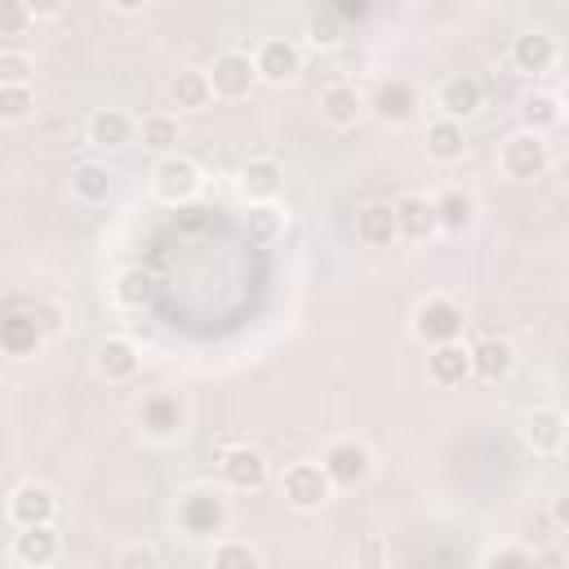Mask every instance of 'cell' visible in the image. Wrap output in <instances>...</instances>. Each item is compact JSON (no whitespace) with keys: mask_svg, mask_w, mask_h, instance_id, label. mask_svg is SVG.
<instances>
[{"mask_svg":"<svg viewBox=\"0 0 569 569\" xmlns=\"http://www.w3.org/2000/svg\"><path fill=\"white\" fill-rule=\"evenodd\" d=\"M391 209H396V231H400L405 240H431V236H436V209H431L427 196L409 191V196H400Z\"/></svg>","mask_w":569,"mask_h":569,"instance_id":"cb8c5ba5","label":"cell"},{"mask_svg":"<svg viewBox=\"0 0 569 569\" xmlns=\"http://www.w3.org/2000/svg\"><path fill=\"white\" fill-rule=\"evenodd\" d=\"M84 133H89V142H93V147H102V151H120V147H129V142H133L138 124H133V116H129V111H120V107H98V111L89 116Z\"/></svg>","mask_w":569,"mask_h":569,"instance_id":"5bb4252c","label":"cell"},{"mask_svg":"<svg viewBox=\"0 0 569 569\" xmlns=\"http://www.w3.org/2000/svg\"><path fill=\"white\" fill-rule=\"evenodd\" d=\"M0 342H4L13 356H27V351L40 342L36 320H27V316H9V320H4V329H0Z\"/></svg>","mask_w":569,"mask_h":569,"instance_id":"d6a6232c","label":"cell"},{"mask_svg":"<svg viewBox=\"0 0 569 569\" xmlns=\"http://www.w3.org/2000/svg\"><path fill=\"white\" fill-rule=\"evenodd\" d=\"M36 9L22 4V0H0V36H22L31 27Z\"/></svg>","mask_w":569,"mask_h":569,"instance_id":"f35d334b","label":"cell"},{"mask_svg":"<svg viewBox=\"0 0 569 569\" xmlns=\"http://www.w3.org/2000/svg\"><path fill=\"white\" fill-rule=\"evenodd\" d=\"M138 133H142V147H151V151H160V156H169V151L178 147V138H182L178 116H169V111H151V116H142Z\"/></svg>","mask_w":569,"mask_h":569,"instance_id":"f1b7e54d","label":"cell"},{"mask_svg":"<svg viewBox=\"0 0 569 569\" xmlns=\"http://www.w3.org/2000/svg\"><path fill=\"white\" fill-rule=\"evenodd\" d=\"M0 569H9V560H4V556H0Z\"/></svg>","mask_w":569,"mask_h":569,"instance_id":"ee69618b","label":"cell"},{"mask_svg":"<svg viewBox=\"0 0 569 569\" xmlns=\"http://www.w3.org/2000/svg\"><path fill=\"white\" fill-rule=\"evenodd\" d=\"M31 71H36L31 53H22V49H0V84H31Z\"/></svg>","mask_w":569,"mask_h":569,"instance_id":"8d00e7d4","label":"cell"},{"mask_svg":"<svg viewBox=\"0 0 569 569\" xmlns=\"http://www.w3.org/2000/svg\"><path fill=\"white\" fill-rule=\"evenodd\" d=\"M253 71L258 80H271V84H284L302 71V49L289 40V36H267L253 53Z\"/></svg>","mask_w":569,"mask_h":569,"instance_id":"30bf717a","label":"cell"},{"mask_svg":"<svg viewBox=\"0 0 569 569\" xmlns=\"http://www.w3.org/2000/svg\"><path fill=\"white\" fill-rule=\"evenodd\" d=\"M307 40H311L316 49H333V44L342 40L338 18H333V13H311V18H307Z\"/></svg>","mask_w":569,"mask_h":569,"instance_id":"74e56055","label":"cell"},{"mask_svg":"<svg viewBox=\"0 0 569 569\" xmlns=\"http://www.w3.org/2000/svg\"><path fill=\"white\" fill-rule=\"evenodd\" d=\"M431 209H436V231H445V236H462V231H471V222H476V196L462 191V187L440 191V196L431 200Z\"/></svg>","mask_w":569,"mask_h":569,"instance_id":"d6986e66","label":"cell"},{"mask_svg":"<svg viewBox=\"0 0 569 569\" xmlns=\"http://www.w3.org/2000/svg\"><path fill=\"white\" fill-rule=\"evenodd\" d=\"M218 476H222V485H231V489H262L267 476H271V462H267V453L253 449V445H227V449L218 453Z\"/></svg>","mask_w":569,"mask_h":569,"instance_id":"ba28073f","label":"cell"},{"mask_svg":"<svg viewBox=\"0 0 569 569\" xmlns=\"http://www.w3.org/2000/svg\"><path fill=\"white\" fill-rule=\"evenodd\" d=\"M280 227H284V213H280L276 204H249V213H244V231H249V240L267 244V240L280 236Z\"/></svg>","mask_w":569,"mask_h":569,"instance_id":"4dcf8cb0","label":"cell"},{"mask_svg":"<svg viewBox=\"0 0 569 569\" xmlns=\"http://www.w3.org/2000/svg\"><path fill=\"white\" fill-rule=\"evenodd\" d=\"M511 62H516L520 71H551V62H556V40H551L547 31H520V36L511 40Z\"/></svg>","mask_w":569,"mask_h":569,"instance_id":"d4e9b609","label":"cell"},{"mask_svg":"<svg viewBox=\"0 0 569 569\" xmlns=\"http://www.w3.org/2000/svg\"><path fill=\"white\" fill-rule=\"evenodd\" d=\"M373 116L382 120V124H405L413 111H418V89L409 84V80H382L378 84V93H373Z\"/></svg>","mask_w":569,"mask_h":569,"instance_id":"e0dca14e","label":"cell"},{"mask_svg":"<svg viewBox=\"0 0 569 569\" xmlns=\"http://www.w3.org/2000/svg\"><path fill=\"white\" fill-rule=\"evenodd\" d=\"M36 107L31 84H0V120H27Z\"/></svg>","mask_w":569,"mask_h":569,"instance_id":"836d02e7","label":"cell"},{"mask_svg":"<svg viewBox=\"0 0 569 569\" xmlns=\"http://www.w3.org/2000/svg\"><path fill=\"white\" fill-rule=\"evenodd\" d=\"M551 516H556V525H565V520H569V507H565V498H556V502H551Z\"/></svg>","mask_w":569,"mask_h":569,"instance_id":"7bdbcfd3","label":"cell"},{"mask_svg":"<svg viewBox=\"0 0 569 569\" xmlns=\"http://www.w3.org/2000/svg\"><path fill=\"white\" fill-rule=\"evenodd\" d=\"M111 187H116V173L107 164H98V160H84V164L71 169V191L84 204H102L111 196Z\"/></svg>","mask_w":569,"mask_h":569,"instance_id":"83f0119b","label":"cell"},{"mask_svg":"<svg viewBox=\"0 0 569 569\" xmlns=\"http://www.w3.org/2000/svg\"><path fill=\"white\" fill-rule=\"evenodd\" d=\"M58 551H62V542H58L53 525H31V529H18V538H13V560L27 569H49L58 560Z\"/></svg>","mask_w":569,"mask_h":569,"instance_id":"9a60e30c","label":"cell"},{"mask_svg":"<svg viewBox=\"0 0 569 569\" xmlns=\"http://www.w3.org/2000/svg\"><path fill=\"white\" fill-rule=\"evenodd\" d=\"M236 187H240V196H244L249 204H271V200L280 196V187H284V169H280L276 156H249V160L240 164Z\"/></svg>","mask_w":569,"mask_h":569,"instance_id":"7c38bea8","label":"cell"},{"mask_svg":"<svg viewBox=\"0 0 569 569\" xmlns=\"http://www.w3.org/2000/svg\"><path fill=\"white\" fill-rule=\"evenodd\" d=\"M427 378L436 387H462L471 378V360H467V347L462 342H440L427 351Z\"/></svg>","mask_w":569,"mask_h":569,"instance_id":"7402d4cb","label":"cell"},{"mask_svg":"<svg viewBox=\"0 0 569 569\" xmlns=\"http://www.w3.org/2000/svg\"><path fill=\"white\" fill-rule=\"evenodd\" d=\"M498 169H502L507 178H516V182H533V178L547 169V142H542L538 133L516 129V133L502 138V147H498Z\"/></svg>","mask_w":569,"mask_h":569,"instance_id":"5b68a950","label":"cell"},{"mask_svg":"<svg viewBox=\"0 0 569 569\" xmlns=\"http://www.w3.org/2000/svg\"><path fill=\"white\" fill-rule=\"evenodd\" d=\"M560 98L556 93H529L520 102V120H525V133H542V129H556L560 124Z\"/></svg>","mask_w":569,"mask_h":569,"instance_id":"f546056e","label":"cell"},{"mask_svg":"<svg viewBox=\"0 0 569 569\" xmlns=\"http://www.w3.org/2000/svg\"><path fill=\"white\" fill-rule=\"evenodd\" d=\"M387 560H391V542L382 533H365L356 542V569H387Z\"/></svg>","mask_w":569,"mask_h":569,"instance_id":"d590c367","label":"cell"},{"mask_svg":"<svg viewBox=\"0 0 569 569\" xmlns=\"http://www.w3.org/2000/svg\"><path fill=\"white\" fill-rule=\"evenodd\" d=\"M525 445L533 449V453H560L565 449V413L560 409H551V405H542V409H533L529 418H525Z\"/></svg>","mask_w":569,"mask_h":569,"instance_id":"603a6c76","label":"cell"},{"mask_svg":"<svg viewBox=\"0 0 569 569\" xmlns=\"http://www.w3.org/2000/svg\"><path fill=\"white\" fill-rule=\"evenodd\" d=\"M147 271H138V267H129V271H120L116 276V302L120 307H142L147 302Z\"/></svg>","mask_w":569,"mask_h":569,"instance_id":"e575fe53","label":"cell"},{"mask_svg":"<svg viewBox=\"0 0 569 569\" xmlns=\"http://www.w3.org/2000/svg\"><path fill=\"white\" fill-rule=\"evenodd\" d=\"M462 307L445 293L436 298H422L413 307V338L427 342V347H440V342H462Z\"/></svg>","mask_w":569,"mask_h":569,"instance_id":"7a4b0ae2","label":"cell"},{"mask_svg":"<svg viewBox=\"0 0 569 569\" xmlns=\"http://www.w3.org/2000/svg\"><path fill=\"white\" fill-rule=\"evenodd\" d=\"M462 151H467L462 124H453V120H445V116L427 124V156H431L436 164H453V160H462Z\"/></svg>","mask_w":569,"mask_h":569,"instance_id":"4316f807","label":"cell"},{"mask_svg":"<svg viewBox=\"0 0 569 569\" xmlns=\"http://www.w3.org/2000/svg\"><path fill=\"white\" fill-rule=\"evenodd\" d=\"M178 525L191 533V538H209V533H222L227 525V502L218 489H187L178 498Z\"/></svg>","mask_w":569,"mask_h":569,"instance_id":"8992f818","label":"cell"},{"mask_svg":"<svg viewBox=\"0 0 569 569\" xmlns=\"http://www.w3.org/2000/svg\"><path fill=\"white\" fill-rule=\"evenodd\" d=\"M116 569H160V556L151 542H124L116 556Z\"/></svg>","mask_w":569,"mask_h":569,"instance_id":"ab89813d","label":"cell"},{"mask_svg":"<svg viewBox=\"0 0 569 569\" xmlns=\"http://www.w3.org/2000/svg\"><path fill=\"white\" fill-rule=\"evenodd\" d=\"M489 569H529V560H525L520 551H502V556L489 560Z\"/></svg>","mask_w":569,"mask_h":569,"instance_id":"b9f144b4","label":"cell"},{"mask_svg":"<svg viewBox=\"0 0 569 569\" xmlns=\"http://www.w3.org/2000/svg\"><path fill=\"white\" fill-rule=\"evenodd\" d=\"M151 187H156L160 200H169V204H187V200L200 196L204 173H200V164H196L191 156L169 151V156H160V160L151 164Z\"/></svg>","mask_w":569,"mask_h":569,"instance_id":"6da1fadb","label":"cell"},{"mask_svg":"<svg viewBox=\"0 0 569 569\" xmlns=\"http://www.w3.org/2000/svg\"><path fill=\"white\" fill-rule=\"evenodd\" d=\"M53 516H58V493H53L49 485H40V480L13 485V493H9V520H13L18 529L53 525Z\"/></svg>","mask_w":569,"mask_h":569,"instance_id":"9c48e42d","label":"cell"},{"mask_svg":"<svg viewBox=\"0 0 569 569\" xmlns=\"http://www.w3.org/2000/svg\"><path fill=\"white\" fill-rule=\"evenodd\" d=\"M280 493L293 511H320L333 498V485L320 462H289L280 476Z\"/></svg>","mask_w":569,"mask_h":569,"instance_id":"3957f363","label":"cell"},{"mask_svg":"<svg viewBox=\"0 0 569 569\" xmlns=\"http://www.w3.org/2000/svg\"><path fill=\"white\" fill-rule=\"evenodd\" d=\"M138 347L129 342V338H102L98 342V351H93V369L107 378V382H129L133 373H138Z\"/></svg>","mask_w":569,"mask_h":569,"instance_id":"ffe728a7","label":"cell"},{"mask_svg":"<svg viewBox=\"0 0 569 569\" xmlns=\"http://www.w3.org/2000/svg\"><path fill=\"white\" fill-rule=\"evenodd\" d=\"M204 76H209V93H213V98H244V93L253 89V80H258L253 53H244V49H222Z\"/></svg>","mask_w":569,"mask_h":569,"instance_id":"52a82bcc","label":"cell"},{"mask_svg":"<svg viewBox=\"0 0 569 569\" xmlns=\"http://www.w3.org/2000/svg\"><path fill=\"white\" fill-rule=\"evenodd\" d=\"M138 422L151 440H173L182 436V400L173 391H151L138 409Z\"/></svg>","mask_w":569,"mask_h":569,"instance_id":"4fadbf2b","label":"cell"},{"mask_svg":"<svg viewBox=\"0 0 569 569\" xmlns=\"http://www.w3.org/2000/svg\"><path fill=\"white\" fill-rule=\"evenodd\" d=\"M467 360H471V373H476V378L498 382V378H507V373H511V365H516V347H511L507 338L485 333L476 347H467Z\"/></svg>","mask_w":569,"mask_h":569,"instance_id":"2e32d148","label":"cell"},{"mask_svg":"<svg viewBox=\"0 0 569 569\" xmlns=\"http://www.w3.org/2000/svg\"><path fill=\"white\" fill-rule=\"evenodd\" d=\"M480 102H485V89H480V80H476L471 71L445 76V80H440V89H436V107H440V116H445V120H453V124H462L467 116H476V111H480Z\"/></svg>","mask_w":569,"mask_h":569,"instance_id":"8fae6325","label":"cell"},{"mask_svg":"<svg viewBox=\"0 0 569 569\" xmlns=\"http://www.w3.org/2000/svg\"><path fill=\"white\" fill-rule=\"evenodd\" d=\"M169 98H173V107H182V111H204L209 107V76L200 71V67H178L173 76H169Z\"/></svg>","mask_w":569,"mask_h":569,"instance_id":"484cf974","label":"cell"},{"mask_svg":"<svg viewBox=\"0 0 569 569\" xmlns=\"http://www.w3.org/2000/svg\"><path fill=\"white\" fill-rule=\"evenodd\" d=\"M356 240L369 244V249H387V244H396V240H400V231H396V209H391L387 200L365 204V209L356 213Z\"/></svg>","mask_w":569,"mask_h":569,"instance_id":"44dd1931","label":"cell"},{"mask_svg":"<svg viewBox=\"0 0 569 569\" xmlns=\"http://www.w3.org/2000/svg\"><path fill=\"white\" fill-rule=\"evenodd\" d=\"M209 569H262V560H258V551H253L249 542L227 538V542H218V547H213Z\"/></svg>","mask_w":569,"mask_h":569,"instance_id":"1f68e13d","label":"cell"},{"mask_svg":"<svg viewBox=\"0 0 569 569\" xmlns=\"http://www.w3.org/2000/svg\"><path fill=\"white\" fill-rule=\"evenodd\" d=\"M320 467H325V476H329V485H333V489H351V485L369 480V471H373V453H369V445H365V440L342 436V440H333V445L325 449Z\"/></svg>","mask_w":569,"mask_h":569,"instance_id":"277c9868","label":"cell"},{"mask_svg":"<svg viewBox=\"0 0 569 569\" xmlns=\"http://www.w3.org/2000/svg\"><path fill=\"white\" fill-rule=\"evenodd\" d=\"M360 111H365V98H360V89L351 80H333V84L320 89V116L333 129H351L360 120Z\"/></svg>","mask_w":569,"mask_h":569,"instance_id":"ac0fdd59","label":"cell"},{"mask_svg":"<svg viewBox=\"0 0 569 569\" xmlns=\"http://www.w3.org/2000/svg\"><path fill=\"white\" fill-rule=\"evenodd\" d=\"M529 569H565V551H560V547H542V551L529 560Z\"/></svg>","mask_w":569,"mask_h":569,"instance_id":"60d3db41","label":"cell"}]
</instances>
